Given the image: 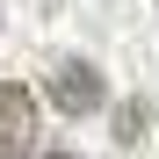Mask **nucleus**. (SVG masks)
<instances>
[{
	"instance_id": "obj_3",
	"label": "nucleus",
	"mask_w": 159,
	"mask_h": 159,
	"mask_svg": "<svg viewBox=\"0 0 159 159\" xmlns=\"http://www.w3.org/2000/svg\"><path fill=\"white\" fill-rule=\"evenodd\" d=\"M116 138H123V145H138V138H145V101H123V116H116Z\"/></svg>"
},
{
	"instance_id": "obj_2",
	"label": "nucleus",
	"mask_w": 159,
	"mask_h": 159,
	"mask_svg": "<svg viewBox=\"0 0 159 159\" xmlns=\"http://www.w3.org/2000/svg\"><path fill=\"white\" fill-rule=\"evenodd\" d=\"M101 94H109V87H101V72L87 58H58V65H51V101H58L65 116H94Z\"/></svg>"
},
{
	"instance_id": "obj_4",
	"label": "nucleus",
	"mask_w": 159,
	"mask_h": 159,
	"mask_svg": "<svg viewBox=\"0 0 159 159\" xmlns=\"http://www.w3.org/2000/svg\"><path fill=\"white\" fill-rule=\"evenodd\" d=\"M51 159H80V152H51Z\"/></svg>"
},
{
	"instance_id": "obj_1",
	"label": "nucleus",
	"mask_w": 159,
	"mask_h": 159,
	"mask_svg": "<svg viewBox=\"0 0 159 159\" xmlns=\"http://www.w3.org/2000/svg\"><path fill=\"white\" fill-rule=\"evenodd\" d=\"M36 152V101L22 80H0V159H29Z\"/></svg>"
}]
</instances>
